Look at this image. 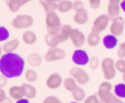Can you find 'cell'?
I'll return each instance as SVG.
<instances>
[{"label": "cell", "instance_id": "obj_1", "mask_svg": "<svg viewBox=\"0 0 125 103\" xmlns=\"http://www.w3.org/2000/svg\"><path fill=\"white\" fill-rule=\"evenodd\" d=\"M24 66V60L16 53H4L0 58V72L7 78L20 77Z\"/></svg>", "mask_w": 125, "mask_h": 103}, {"label": "cell", "instance_id": "obj_2", "mask_svg": "<svg viewBox=\"0 0 125 103\" xmlns=\"http://www.w3.org/2000/svg\"><path fill=\"white\" fill-rule=\"evenodd\" d=\"M46 30L50 34H56L62 27L60 17L55 12L46 13L45 18Z\"/></svg>", "mask_w": 125, "mask_h": 103}, {"label": "cell", "instance_id": "obj_3", "mask_svg": "<svg viewBox=\"0 0 125 103\" xmlns=\"http://www.w3.org/2000/svg\"><path fill=\"white\" fill-rule=\"evenodd\" d=\"M100 65L105 79L111 80L115 77L116 69L113 59L109 57L105 58L101 61Z\"/></svg>", "mask_w": 125, "mask_h": 103}, {"label": "cell", "instance_id": "obj_4", "mask_svg": "<svg viewBox=\"0 0 125 103\" xmlns=\"http://www.w3.org/2000/svg\"><path fill=\"white\" fill-rule=\"evenodd\" d=\"M34 24V18L28 14L18 15L11 22V25L15 29H24L31 27Z\"/></svg>", "mask_w": 125, "mask_h": 103}, {"label": "cell", "instance_id": "obj_5", "mask_svg": "<svg viewBox=\"0 0 125 103\" xmlns=\"http://www.w3.org/2000/svg\"><path fill=\"white\" fill-rule=\"evenodd\" d=\"M110 21L111 19L107 14L100 15L93 22L92 31L100 34L107 29Z\"/></svg>", "mask_w": 125, "mask_h": 103}, {"label": "cell", "instance_id": "obj_6", "mask_svg": "<svg viewBox=\"0 0 125 103\" xmlns=\"http://www.w3.org/2000/svg\"><path fill=\"white\" fill-rule=\"evenodd\" d=\"M67 52L63 49L59 47L50 48L45 53L44 59L46 62L61 61L65 58Z\"/></svg>", "mask_w": 125, "mask_h": 103}, {"label": "cell", "instance_id": "obj_7", "mask_svg": "<svg viewBox=\"0 0 125 103\" xmlns=\"http://www.w3.org/2000/svg\"><path fill=\"white\" fill-rule=\"evenodd\" d=\"M70 75L75 80L78 84L84 85L89 83L90 80L89 75L83 69L78 67H73L70 71Z\"/></svg>", "mask_w": 125, "mask_h": 103}, {"label": "cell", "instance_id": "obj_8", "mask_svg": "<svg viewBox=\"0 0 125 103\" xmlns=\"http://www.w3.org/2000/svg\"><path fill=\"white\" fill-rule=\"evenodd\" d=\"M125 20L123 17L119 16L111 22L109 26V31L111 34L116 37L120 36L124 32Z\"/></svg>", "mask_w": 125, "mask_h": 103}, {"label": "cell", "instance_id": "obj_9", "mask_svg": "<svg viewBox=\"0 0 125 103\" xmlns=\"http://www.w3.org/2000/svg\"><path fill=\"white\" fill-rule=\"evenodd\" d=\"M72 60L78 66H85L89 64L90 58L85 50L77 49L74 50L72 56Z\"/></svg>", "mask_w": 125, "mask_h": 103}, {"label": "cell", "instance_id": "obj_10", "mask_svg": "<svg viewBox=\"0 0 125 103\" xmlns=\"http://www.w3.org/2000/svg\"><path fill=\"white\" fill-rule=\"evenodd\" d=\"M72 44L76 48H81L84 45L86 40L85 34L77 28L72 29L70 35Z\"/></svg>", "mask_w": 125, "mask_h": 103}, {"label": "cell", "instance_id": "obj_11", "mask_svg": "<svg viewBox=\"0 0 125 103\" xmlns=\"http://www.w3.org/2000/svg\"><path fill=\"white\" fill-rule=\"evenodd\" d=\"M120 0H110L109 1L107 7V15L111 20H113L117 17H119L120 12Z\"/></svg>", "mask_w": 125, "mask_h": 103}, {"label": "cell", "instance_id": "obj_12", "mask_svg": "<svg viewBox=\"0 0 125 103\" xmlns=\"http://www.w3.org/2000/svg\"><path fill=\"white\" fill-rule=\"evenodd\" d=\"M63 83L62 77L57 72L51 74L46 80V85L50 90H57Z\"/></svg>", "mask_w": 125, "mask_h": 103}, {"label": "cell", "instance_id": "obj_13", "mask_svg": "<svg viewBox=\"0 0 125 103\" xmlns=\"http://www.w3.org/2000/svg\"><path fill=\"white\" fill-rule=\"evenodd\" d=\"M112 86L108 81H104L100 83L96 94L98 96L101 103L111 93Z\"/></svg>", "mask_w": 125, "mask_h": 103}, {"label": "cell", "instance_id": "obj_14", "mask_svg": "<svg viewBox=\"0 0 125 103\" xmlns=\"http://www.w3.org/2000/svg\"><path fill=\"white\" fill-rule=\"evenodd\" d=\"M30 2L31 1L29 0H9L6 1V4L11 12L17 13L20 11L21 7Z\"/></svg>", "mask_w": 125, "mask_h": 103}, {"label": "cell", "instance_id": "obj_15", "mask_svg": "<svg viewBox=\"0 0 125 103\" xmlns=\"http://www.w3.org/2000/svg\"><path fill=\"white\" fill-rule=\"evenodd\" d=\"M73 21L78 25H84L89 21V13L86 9L75 12L73 16Z\"/></svg>", "mask_w": 125, "mask_h": 103}, {"label": "cell", "instance_id": "obj_16", "mask_svg": "<svg viewBox=\"0 0 125 103\" xmlns=\"http://www.w3.org/2000/svg\"><path fill=\"white\" fill-rule=\"evenodd\" d=\"M20 44V42L18 39H13L4 44L1 47L5 53H14V51L19 47Z\"/></svg>", "mask_w": 125, "mask_h": 103}, {"label": "cell", "instance_id": "obj_17", "mask_svg": "<svg viewBox=\"0 0 125 103\" xmlns=\"http://www.w3.org/2000/svg\"><path fill=\"white\" fill-rule=\"evenodd\" d=\"M118 42L117 38L112 34H107L103 39V44L106 49L112 50L116 47Z\"/></svg>", "mask_w": 125, "mask_h": 103}, {"label": "cell", "instance_id": "obj_18", "mask_svg": "<svg viewBox=\"0 0 125 103\" xmlns=\"http://www.w3.org/2000/svg\"><path fill=\"white\" fill-rule=\"evenodd\" d=\"M40 4L46 13H51L55 12L57 9V3L58 1L54 0H40L39 1Z\"/></svg>", "mask_w": 125, "mask_h": 103}, {"label": "cell", "instance_id": "obj_19", "mask_svg": "<svg viewBox=\"0 0 125 103\" xmlns=\"http://www.w3.org/2000/svg\"><path fill=\"white\" fill-rule=\"evenodd\" d=\"M10 98L13 100L18 101L24 97V91L21 86H12L9 89Z\"/></svg>", "mask_w": 125, "mask_h": 103}, {"label": "cell", "instance_id": "obj_20", "mask_svg": "<svg viewBox=\"0 0 125 103\" xmlns=\"http://www.w3.org/2000/svg\"><path fill=\"white\" fill-rule=\"evenodd\" d=\"M72 29L73 28L69 25H64L62 26L59 33H57V36L61 43L66 42L68 39H70V35Z\"/></svg>", "mask_w": 125, "mask_h": 103}, {"label": "cell", "instance_id": "obj_21", "mask_svg": "<svg viewBox=\"0 0 125 103\" xmlns=\"http://www.w3.org/2000/svg\"><path fill=\"white\" fill-rule=\"evenodd\" d=\"M23 89L24 95L25 98L28 99H32L37 96V90L35 87L29 83H24L21 85Z\"/></svg>", "mask_w": 125, "mask_h": 103}, {"label": "cell", "instance_id": "obj_22", "mask_svg": "<svg viewBox=\"0 0 125 103\" xmlns=\"http://www.w3.org/2000/svg\"><path fill=\"white\" fill-rule=\"evenodd\" d=\"M73 2L68 0L58 1L57 10L59 12L65 13L73 10Z\"/></svg>", "mask_w": 125, "mask_h": 103}, {"label": "cell", "instance_id": "obj_23", "mask_svg": "<svg viewBox=\"0 0 125 103\" xmlns=\"http://www.w3.org/2000/svg\"><path fill=\"white\" fill-rule=\"evenodd\" d=\"M37 35L32 31H25L22 35V40L26 45H34L37 42Z\"/></svg>", "mask_w": 125, "mask_h": 103}, {"label": "cell", "instance_id": "obj_24", "mask_svg": "<svg viewBox=\"0 0 125 103\" xmlns=\"http://www.w3.org/2000/svg\"><path fill=\"white\" fill-rule=\"evenodd\" d=\"M45 42L46 45L50 48L57 47V46L61 44L57 34H50L48 33L45 37Z\"/></svg>", "mask_w": 125, "mask_h": 103}, {"label": "cell", "instance_id": "obj_25", "mask_svg": "<svg viewBox=\"0 0 125 103\" xmlns=\"http://www.w3.org/2000/svg\"><path fill=\"white\" fill-rule=\"evenodd\" d=\"M87 43L91 47H95L98 46L101 41V37L99 34L91 31L89 34L86 39Z\"/></svg>", "mask_w": 125, "mask_h": 103}, {"label": "cell", "instance_id": "obj_26", "mask_svg": "<svg viewBox=\"0 0 125 103\" xmlns=\"http://www.w3.org/2000/svg\"><path fill=\"white\" fill-rule=\"evenodd\" d=\"M27 61L30 66L37 67L42 63V58L37 53H32L28 55Z\"/></svg>", "mask_w": 125, "mask_h": 103}, {"label": "cell", "instance_id": "obj_27", "mask_svg": "<svg viewBox=\"0 0 125 103\" xmlns=\"http://www.w3.org/2000/svg\"><path fill=\"white\" fill-rule=\"evenodd\" d=\"M72 95L73 99L75 101V102H77V103L83 101L86 98L85 91H84V89H83L81 87H78L74 91L72 92Z\"/></svg>", "mask_w": 125, "mask_h": 103}, {"label": "cell", "instance_id": "obj_28", "mask_svg": "<svg viewBox=\"0 0 125 103\" xmlns=\"http://www.w3.org/2000/svg\"><path fill=\"white\" fill-rule=\"evenodd\" d=\"M63 85L65 89L68 91L72 93L78 87L76 82L72 77H67L63 82Z\"/></svg>", "mask_w": 125, "mask_h": 103}, {"label": "cell", "instance_id": "obj_29", "mask_svg": "<svg viewBox=\"0 0 125 103\" xmlns=\"http://www.w3.org/2000/svg\"><path fill=\"white\" fill-rule=\"evenodd\" d=\"M114 94L120 99H125V83H120L114 87Z\"/></svg>", "mask_w": 125, "mask_h": 103}, {"label": "cell", "instance_id": "obj_30", "mask_svg": "<svg viewBox=\"0 0 125 103\" xmlns=\"http://www.w3.org/2000/svg\"><path fill=\"white\" fill-rule=\"evenodd\" d=\"M37 74L34 70L29 69L25 72V78L26 80L29 83L35 82L37 79Z\"/></svg>", "mask_w": 125, "mask_h": 103}, {"label": "cell", "instance_id": "obj_31", "mask_svg": "<svg viewBox=\"0 0 125 103\" xmlns=\"http://www.w3.org/2000/svg\"><path fill=\"white\" fill-rule=\"evenodd\" d=\"M103 103H125L124 101L121 100L120 98L116 96L115 94L111 93L104 100Z\"/></svg>", "mask_w": 125, "mask_h": 103}, {"label": "cell", "instance_id": "obj_32", "mask_svg": "<svg viewBox=\"0 0 125 103\" xmlns=\"http://www.w3.org/2000/svg\"><path fill=\"white\" fill-rule=\"evenodd\" d=\"M115 66L117 71L122 74L125 73V60L124 59H118L115 62Z\"/></svg>", "mask_w": 125, "mask_h": 103}, {"label": "cell", "instance_id": "obj_33", "mask_svg": "<svg viewBox=\"0 0 125 103\" xmlns=\"http://www.w3.org/2000/svg\"><path fill=\"white\" fill-rule=\"evenodd\" d=\"M10 37V33L8 29L4 26H0V42L7 40Z\"/></svg>", "mask_w": 125, "mask_h": 103}, {"label": "cell", "instance_id": "obj_34", "mask_svg": "<svg viewBox=\"0 0 125 103\" xmlns=\"http://www.w3.org/2000/svg\"><path fill=\"white\" fill-rule=\"evenodd\" d=\"M89 66H90V69L93 71L94 70H96V69L98 67L99 65H100V61L99 58H98L97 56H92V58H90V61H89Z\"/></svg>", "mask_w": 125, "mask_h": 103}, {"label": "cell", "instance_id": "obj_35", "mask_svg": "<svg viewBox=\"0 0 125 103\" xmlns=\"http://www.w3.org/2000/svg\"><path fill=\"white\" fill-rule=\"evenodd\" d=\"M84 103H101V102L97 94H94L87 97L84 101Z\"/></svg>", "mask_w": 125, "mask_h": 103}, {"label": "cell", "instance_id": "obj_36", "mask_svg": "<svg viewBox=\"0 0 125 103\" xmlns=\"http://www.w3.org/2000/svg\"><path fill=\"white\" fill-rule=\"evenodd\" d=\"M117 55L119 59H123L125 58V41L120 44L117 52Z\"/></svg>", "mask_w": 125, "mask_h": 103}, {"label": "cell", "instance_id": "obj_37", "mask_svg": "<svg viewBox=\"0 0 125 103\" xmlns=\"http://www.w3.org/2000/svg\"><path fill=\"white\" fill-rule=\"evenodd\" d=\"M43 103H62V102L56 96H48L43 101Z\"/></svg>", "mask_w": 125, "mask_h": 103}, {"label": "cell", "instance_id": "obj_38", "mask_svg": "<svg viewBox=\"0 0 125 103\" xmlns=\"http://www.w3.org/2000/svg\"><path fill=\"white\" fill-rule=\"evenodd\" d=\"M84 9V4L81 1H75L73 2V10H74L76 12L78 11H82Z\"/></svg>", "mask_w": 125, "mask_h": 103}, {"label": "cell", "instance_id": "obj_39", "mask_svg": "<svg viewBox=\"0 0 125 103\" xmlns=\"http://www.w3.org/2000/svg\"><path fill=\"white\" fill-rule=\"evenodd\" d=\"M89 3L92 9L96 10L101 6V1L100 0H90L89 1Z\"/></svg>", "mask_w": 125, "mask_h": 103}, {"label": "cell", "instance_id": "obj_40", "mask_svg": "<svg viewBox=\"0 0 125 103\" xmlns=\"http://www.w3.org/2000/svg\"><path fill=\"white\" fill-rule=\"evenodd\" d=\"M7 78L3 75L0 76V88H2L7 85Z\"/></svg>", "mask_w": 125, "mask_h": 103}, {"label": "cell", "instance_id": "obj_41", "mask_svg": "<svg viewBox=\"0 0 125 103\" xmlns=\"http://www.w3.org/2000/svg\"><path fill=\"white\" fill-rule=\"evenodd\" d=\"M7 96H6V91L4 90L2 88H1L0 89V102L2 101L4 99H6L7 98Z\"/></svg>", "mask_w": 125, "mask_h": 103}, {"label": "cell", "instance_id": "obj_42", "mask_svg": "<svg viewBox=\"0 0 125 103\" xmlns=\"http://www.w3.org/2000/svg\"><path fill=\"white\" fill-rule=\"evenodd\" d=\"M15 103H30L29 99H27V98H22V99H19V100L17 101Z\"/></svg>", "mask_w": 125, "mask_h": 103}, {"label": "cell", "instance_id": "obj_43", "mask_svg": "<svg viewBox=\"0 0 125 103\" xmlns=\"http://www.w3.org/2000/svg\"><path fill=\"white\" fill-rule=\"evenodd\" d=\"M0 103H13V102H12V99L10 97H7L2 101L0 102Z\"/></svg>", "mask_w": 125, "mask_h": 103}, {"label": "cell", "instance_id": "obj_44", "mask_svg": "<svg viewBox=\"0 0 125 103\" xmlns=\"http://www.w3.org/2000/svg\"><path fill=\"white\" fill-rule=\"evenodd\" d=\"M120 7L122 9V11L125 13V0L121 1L120 2Z\"/></svg>", "mask_w": 125, "mask_h": 103}, {"label": "cell", "instance_id": "obj_45", "mask_svg": "<svg viewBox=\"0 0 125 103\" xmlns=\"http://www.w3.org/2000/svg\"><path fill=\"white\" fill-rule=\"evenodd\" d=\"M122 79H123V83H125V73L123 74V76H122Z\"/></svg>", "mask_w": 125, "mask_h": 103}, {"label": "cell", "instance_id": "obj_46", "mask_svg": "<svg viewBox=\"0 0 125 103\" xmlns=\"http://www.w3.org/2000/svg\"><path fill=\"white\" fill-rule=\"evenodd\" d=\"M77 103V102H71V103Z\"/></svg>", "mask_w": 125, "mask_h": 103}]
</instances>
